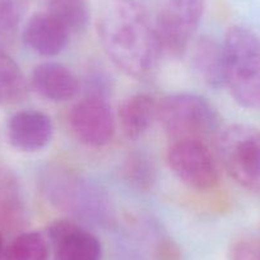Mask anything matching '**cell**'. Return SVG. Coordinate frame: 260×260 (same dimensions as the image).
I'll return each instance as SVG.
<instances>
[{"label": "cell", "instance_id": "7a4b0ae2", "mask_svg": "<svg viewBox=\"0 0 260 260\" xmlns=\"http://www.w3.org/2000/svg\"><path fill=\"white\" fill-rule=\"evenodd\" d=\"M40 189L46 201L76 222L101 229L116 224L110 195L102 186L61 165H50L40 176Z\"/></svg>", "mask_w": 260, "mask_h": 260}, {"label": "cell", "instance_id": "d6986e66", "mask_svg": "<svg viewBox=\"0 0 260 260\" xmlns=\"http://www.w3.org/2000/svg\"><path fill=\"white\" fill-rule=\"evenodd\" d=\"M27 9L28 0H0V50L14 44Z\"/></svg>", "mask_w": 260, "mask_h": 260}, {"label": "cell", "instance_id": "3957f363", "mask_svg": "<svg viewBox=\"0 0 260 260\" xmlns=\"http://www.w3.org/2000/svg\"><path fill=\"white\" fill-rule=\"evenodd\" d=\"M224 84L235 101L260 109V37L252 29L234 26L223 42Z\"/></svg>", "mask_w": 260, "mask_h": 260}, {"label": "cell", "instance_id": "44dd1931", "mask_svg": "<svg viewBox=\"0 0 260 260\" xmlns=\"http://www.w3.org/2000/svg\"><path fill=\"white\" fill-rule=\"evenodd\" d=\"M230 260H260V247L251 239H239L232 244Z\"/></svg>", "mask_w": 260, "mask_h": 260}, {"label": "cell", "instance_id": "5bb4252c", "mask_svg": "<svg viewBox=\"0 0 260 260\" xmlns=\"http://www.w3.org/2000/svg\"><path fill=\"white\" fill-rule=\"evenodd\" d=\"M26 222L22 187L13 170L0 165V230L21 229Z\"/></svg>", "mask_w": 260, "mask_h": 260}, {"label": "cell", "instance_id": "8fae6325", "mask_svg": "<svg viewBox=\"0 0 260 260\" xmlns=\"http://www.w3.org/2000/svg\"><path fill=\"white\" fill-rule=\"evenodd\" d=\"M71 32L49 13H36L22 32L24 45L40 56L52 57L67 47Z\"/></svg>", "mask_w": 260, "mask_h": 260}, {"label": "cell", "instance_id": "e0dca14e", "mask_svg": "<svg viewBox=\"0 0 260 260\" xmlns=\"http://www.w3.org/2000/svg\"><path fill=\"white\" fill-rule=\"evenodd\" d=\"M46 13L69 32L82 31L89 22L88 0H47Z\"/></svg>", "mask_w": 260, "mask_h": 260}, {"label": "cell", "instance_id": "9a60e30c", "mask_svg": "<svg viewBox=\"0 0 260 260\" xmlns=\"http://www.w3.org/2000/svg\"><path fill=\"white\" fill-rule=\"evenodd\" d=\"M191 67L198 78L208 86L224 84L223 45L212 37H201L192 46Z\"/></svg>", "mask_w": 260, "mask_h": 260}, {"label": "cell", "instance_id": "603a6c76", "mask_svg": "<svg viewBox=\"0 0 260 260\" xmlns=\"http://www.w3.org/2000/svg\"><path fill=\"white\" fill-rule=\"evenodd\" d=\"M4 252H6V246H4V239L2 230H0V260H4Z\"/></svg>", "mask_w": 260, "mask_h": 260}, {"label": "cell", "instance_id": "7c38bea8", "mask_svg": "<svg viewBox=\"0 0 260 260\" xmlns=\"http://www.w3.org/2000/svg\"><path fill=\"white\" fill-rule=\"evenodd\" d=\"M31 86L44 99L52 102H65L74 99L79 92L76 74L59 62H41L31 74Z\"/></svg>", "mask_w": 260, "mask_h": 260}, {"label": "cell", "instance_id": "2e32d148", "mask_svg": "<svg viewBox=\"0 0 260 260\" xmlns=\"http://www.w3.org/2000/svg\"><path fill=\"white\" fill-rule=\"evenodd\" d=\"M27 94V81L16 60L0 50V105H16Z\"/></svg>", "mask_w": 260, "mask_h": 260}, {"label": "cell", "instance_id": "4fadbf2b", "mask_svg": "<svg viewBox=\"0 0 260 260\" xmlns=\"http://www.w3.org/2000/svg\"><path fill=\"white\" fill-rule=\"evenodd\" d=\"M157 104L146 93L132 94L119 107V121L122 132L129 139H138L151 129L157 119Z\"/></svg>", "mask_w": 260, "mask_h": 260}, {"label": "cell", "instance_id": "ba28073f", "mask_svg": "<svg viewBox=\"0 0 260 260\" xmlns=\"http://www.w3.org/2000/svg\"><path fill=\"white\" fill-rule=\"evenodd\" d=\"M69 126L81 143L88 147L106 146L115 134V117L111 105L106 97L87 94L71 109Z\"/></svg>", "mask_w": 260, "mask_h": 260}, {"label": "cell", "instance_id": "52a82bcc", "mask_svg": "<svg viewBox=\"0 0 260 260\" xmlns=\"http://www.w3.org/2000/svg\"><path fill=\"white\" fill-rule=\"evenodd\" d=\"M204 0H161L156 27L162 49L174 56L185 54L201 24Z\"/></svg>", "mask_w": 260, "mask_h": 260}, {"label": "cell", "instance_id": "5b68a950", "mask_svg": "<svg viewBox=\"0 0 260 260\" xmlns=\"http://www.w3.org/2000/svg\"><path fill=\"white\" fill-rule=\"evenodd\" d=\"M217 156L239 185L260 194V130L230 125L217 137Z\"/></svg>", "mask_w": 260, "mask_h": 260}, {"label": "cell", "instance_id": "277c9868", "mask_svg": "<svg viewBox=\"0 0 260 260\" xmlns=\"http://www.w3.org/2000/svg\"><path fill=\"white\" fill-rule=\"evenodd\" d=\"M157 120L172 142H206L218 129V115L211 104L194 93H175L157 106Z\"/></svg>", "mask_w": 260, "mask_h": 260}, {"label": "cell", "instance_id": "ffe728a7", "mask_svg": "<svg viewBox=\"0 0 260 260\" xmlns=\"http://www.w3.org/2000/svg\"><path fill=\"white\" fill-rule=\"evenodd\" d=\"M124 174L127 181L142 189L151 186L154 179V169L152 162H149L146 156L139 153L129 156L125 162Z\"/></svg>", "mask_w": 260, "mask_h": 260}, {"label": "cell", "instance_id": "8992f818", "mask_svg": "<svg viewBox=\"0 0 260 260\" xmlns=\"http://www.w3.org/2000/svg\"><path fill=\"white\" fill-rule=\"evenodd\" d=\"M167 162L172 172L195 191H212L221 181L218 164L204 141L172 142Z\"/></svg>", "mask_w": 260, "mask_h": 260}, {"label": "cell", "instance_id": "9c48e42d", "mask_svg": "<svg viewBox=\"0 0 260 260\" xmlns=\"http://www.w3.org/2000/svg\"><path fill=\"white\" fill-rule=\"evenodd\" d=\"M47 240L55 260H101L100 240L73 221L52 222L47 229Z\"/></svg>", "mask_w": 260, "mask_h": 260}, {"label": "cell", "instance_id": "6da1fadb", "mask_svg": "<svg viewBox=\"0 0 260 260\" xmlns=\"http://www.w3.org/2000/svg\"><path fill=\"white\" fill-rule=\"evenodd\" d=\"M107 56L127 76L146 78L156 71L162 49L154 23L134 0H112L99 24Z\"/></svg>", "mask_w": 260, "mask_h": 260}, {"label": "cell", "instance_id": "7402d4cb", "mask_svg": "<svg viewBox=\"0 0 260 260\" xmlns=\"http://www.w3.org/2000/svg\"><path fill=\"white\" fill-rule=\"evenodd\" d=\"M159 259L161 260H180L179 251L171 242H164L158 247Z\"/></svg>", "mask_w": 260, "mask_h": 260}, {"label": "cell", "instance_id": "30bf717a", "mask_svg": "<svg viewBox=\"0 0 260 260\" xmlns=\"http://www.w3.org/2000/svg\"><path fill=\"white\" fill-rule=\"evenodd\" d=\"M52 136L54 125L51 119L39 110H21L9 119V143L18 151H40L51 142Z\"/></svg>", "mask_w": 260, "mask_h": 260}, {"label": "cell", "instance_id": "ac0fdd59", "mask_svg": "<svg viewBox=\"0 0 260 260\" xmlns=\"http://www.w3.org/2000/svg\"><path fill=\"white\" fill-rule=\"evenodd\" d=\"M50 244L41 232L29 231L17 235L6 247L4 260H47Z\"/></svg>", "mask_w": 260, "mask_h": 260}]
</instances>
